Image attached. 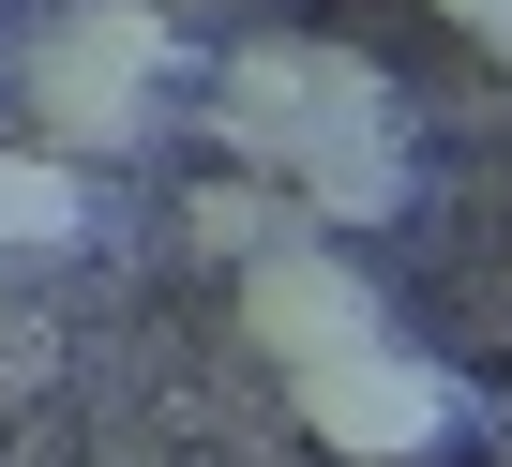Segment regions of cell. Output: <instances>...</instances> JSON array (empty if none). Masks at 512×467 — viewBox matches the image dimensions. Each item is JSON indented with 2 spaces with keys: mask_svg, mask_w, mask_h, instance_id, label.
<instances>
[{
  "mask_svg": "<svg viewBox=\"0 0 512 467\" xmlns=\"http://www.w3.org/2000/svg\"><path fill=\"white\" fill-rule=\"evenodd\" d=\"M211 136H226L241 181H287L317 242H332V226H392V211H407V91H392L362 46H302V31L241 46Z\"/></svg>",
  "mask_w": 512,
  "mask_h": 467,
  "instance_id": "1",
  "label": "cell"
},
{
  "mask_svg": "<svg viewBox=\"0 0 512 467\" xmlns=\"http://www.w3.org/2000/svg\"><path fill=\"white\" fill-rule=\"evenodd\" d=\"M166 91H181V16L166 0H76L16 76V136L61 151V166H106L166 121Z\"/></svg>",
  "mask_w": 512,
  "mask_h": 467,
  "instance_id": "2",
  "label": "cell"
},
{
  "mask_svg": "<svg viewBox=\"0 0 512 467\" xmlns=\"http://www.w3.org/2000/svg\"><path fill=\"white\" fill-rule=\"evenodd\" d=\"M287 407H302V437L332 452V467H422V452H452L467 437V377L437 362V347H362V362H317V377H287Z\"/></svg>",
  "mask_w": 512,
  "mask_h": 467,
  "instance_id": "3",
  "label": "cell"
},
{
  "mask_svg": "<svg viewBox=\"0 0 512 467\" xmlns=\"http://www.w3.org/2000/svg\"><path fill=\"white\" fill-rule=\"evenodd\" d=\"M241 347L256 362H287V377H317V362H362V347H392V302H377V272L347 257V242H272V257H241Z\"/></svg>",
  "mask_w": 512,
  "mask_h": 467,
  "instance_id": "4",
  "label": "cell"
},
{
  "mask_svg": "<svg viewBox=\"0 0 512 467\" xmlns=\"http://www.w3.org/2000/svg\"><path fill=\"white\" fill-rule=\"evenodd\" d=\"M91 226V166L31 151V136H0V257H61Z\"/></svg>",
  "mask_w": 512,
  "mask_h": 467,
  "instance_id": "5",
  "label": "cell"
},
{
  "mask_svg": "<svg viewBox=\"0 0 512 467\" xmlns=\"http://www.w3.org/2000/svg\"><path fill=\"white\" fill-rule=\"evenodd\" d=\"M181 226H196V242H211V257L241 272V257H272V242H302V196H287V181H211V196H196Z\"/></svg>",
  "mask_w": 512,
  "mask_h": 467,
  "instance_id": "6",
  "label": "cell"
},
{
  "mask_svg": "<svg viewBox=\"0 0 512 467\" xmlns=\"http://www.w3.org/2000/svg\"><path fill=\"white\" fill-rule=\"evenodd\" d=\"M437 16H452L467 46H497V61H512V0H437Z\"/></svg>",
  "mask_w": 512,
  "mask_h": 467,
  "instance_id": "7",
  "label": "cell"
}]
</instances>
